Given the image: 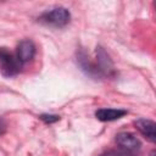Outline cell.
I'll return each instance as SVG.
<instances>
[{"label": "cell", "instance_id": "6da1fadb", "mask_svg": "<svg viewBox=\"0 0 156 156\" xmlns=\"http://www.w3.org/2000/svg\"><path fill=\"white\" fill-rule=\"evenodd\" d=\"M22 63L16 54H12L6 48H0V71L6 77H13L21 72Z\"/></svg>", "mask_w": 156, "mask_h": 156}, {"label": "cell", "instance_id": "7a4b0ae2", "mask_svg": "<svg viewBox=\"0 0 156 156\" xmlns=\"http://www.w3.org/2000/svg\"><path fill=\"white\" fill-rule=\"evenodd\" d=\"M69 18H71V15H69L68 10L58 6V7L51 9L50 11L44 12L39 17V21L45 23V24H49V26L63 27L69 22Z\"/></svg>", "mask_w": 156, "mask_h": 156}, {"label": "cell", "instance_id": "3957f363", "mask_svg": "<svg viewBox=\"0 0 156 156\" xmlns=\"http://www.w3.org/2000/svg\"><path fill=\"white\" fill-rule=\"evenodd\" d=\"M116 143H117V145L124 152H129V154H133V152L139 151L140 150V146H141L139 139L134 134L127 133V132L118 133L116 135Z\"/></svg>", "mask_w": 156, "mask_h": 156}, {"label": "cell", "instance_id": "277c9868", "mask_svg": "<svg viewBox=\"0 0 156 156\" xmlns=\"http://www.w3.org/2000/svg\"><path fill=\"white\" fill-rule=\"evenodd\" d=\"M96 67L101 76H110L113 73V63L101 46L96 48Z\"/></svg>", "mask_w": 156, "mask_h": 156}, {"label": "cell", "instance_id": "5b68a950", "mask_svg": "<svg viewBox=\"0 0 156 156\" xmlns=\"http://www.w3.org/2000/svg\"><path fill=\"white\" fill-rule=\"evenodd\" d=\"M35 55V45L32 40H22L17 49H16V56L20 60V62L23 65L28 61H30Z\"/></svg>", "mask_w": 156, "mask_h": 156}, {"label": "cell", "instance_id": "8992f818", "mask_svg": "<svg viewBox=\"0 0 156 156\" xmlns=\"http://www.w3.org/2000/svg\"><path fill=\"white\" fill-rule=\"evenodd\" d=\"M134 126L150 141H152V143L156 141V130H155L156 124L154 121L145 119V118H138L136 121H134Z\"/></svg>", "mask_w": 156, "mask_h": 156}, {"label": "cell", "instance_id": "52a82bcc", "mask_svg": "<svg viewBox=\"0 0 156 156\" xmlns=\"http://www.w3.org/2000/svg\"><path fill=\"white\" fill-rule=\"evenodd\" d=\"M126 113H127V111L121 110V108H100L95 112V116L99 121L110 122V121H116V119L123 117Z\"/></svg>", "mask_w": 156, "mask_h": 156}, {"label": "cell", "instance_id": "ba28073f", "mask_svg": "<svg viewBox=\"0 0 156 156\" xmlns=\"http://www.w3.org/2000/svg\"><path fill=\"white\" fill-rule=\"evenodd\" d=\"M40 119L45 123H55L60 119V116L57 115H48V113H44V115H40Z\"/></svg>", "mask_w": 156, "mask_h": 156}, {"label": "cell", "instance_id": "9c48e42d", "mask_svg": "<svg viewBox=\"0 0 156 156\" xmlns=\"http://www.w3.org/2000/svg\"><path fill=\"white\" fill-rule=\"evenodd\" d=\"M5 130H6V122L0 117V135L4 134Z\"/></svg>", "mask_w": 156, "mask_h": 156}, {"label": "cell", "instance_id": "30bf717a", "mask_svg": "<svg viewBox=\"0 0 156 156\" xmlns=\"http://www.w3.org/2000/svg\"><path fill=\"white\" fill-rule=\"evenodd\" d=\"M101 156H119V154H118V152H116V151H113V150H110V151H107V152L102 154Z\"/></svg>", "mask_w": 156, "mask_h": 156}, {"label": "cell", "instance_id": "8fae6325", "mask_svg": "<svg viewBox=\"0 0 156 156\" xmlns=\"http://www.w3.org/2000/svg\"><path fill=\"white\" fill-rule=\"evenodd\" d=\"M150 156H155V151H152V152H151V155H150Z\"/></svg>", "mask_w": 156, "mask_h": 156}]
</instances>
